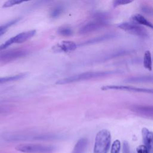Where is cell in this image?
I'll list each match as a JSON object with an SVG mask.
<instances>
[{
	"label": "cell",
	"mask_w": 153,
	"mask_h": 153,
	"mask_svg": "<svg viewBox=\"0 0 153 153\" xmlns=\"http://www.w3.org/2000/svg\"><path fill=\"white\" fill-rule=\"evenodd\" d=\"M15 149L23 153H53L56 148L52 145L22 143L16 146Z\"/></svg>",
	"instance_id": "cell-3"
},
{
	"label": "cell",
	"mask_w": 153,
	"mask_h": 153,
	"mask_svg": "<svg viewBox=\"0 0 153 153\" xmlns=\"http://www.w3.org/2000/svg\"><path fill=\"white\" fill-rule=\"evenodd\" d=\"M131 20L137 24L142 25L153 29V24L141 14H135L133 15L131 17Z\"/></svg>",
	"instance_id": "cell-12"
},
{
	"label": "cell",
	"mask_w": 153,
	"mask_h": 153,
	"mask_svg": "<svg viewBox=\"0 0 153 153\" xmlns=\"http://www.w3.org/2000/svg\"><path fill=\"white\" fill-rule=\"evenodd\" d=\"M137 153H149L148 148L145 145H139L136 148Z\"/></svg>",
	"instance_id": "cell-22"
},
{
	"label": "cell",
	"mask_w": 153,
	"mask_h": 153,
	"mask_svg": "<svg viewBox=\"0 0 153 153\" xmlns=\"http://www.w3.org/2000/svg\"><path fill=\"white\" fill-rule=\"evenodd\" d=\"M132 110L136 113L146 115L148 117H153V106H134Z\"/></svg>",
	"instance_id": "cell-11"
},
{
	"label": "cell",
	"mask_w": 153,
	"mask_h": 153,
	"mask_svg": "<svg viewBox=\"0 0 153 153\" xmlns=\"http://www.w3.org/2000/svg\"><path fill=\"white\" fill-rule=\"evenodd\" d=\"M63 11V7L61 5H57L54 6L50 11V17L53 19L58 17Z\"/></svg>",
	"instance_id": "cell-16"
},
{
	"label": "cell",
	"mask_w": 153,
	"mask_h": 153,
	"mask_svg": "<svg viewBox=\"0 0 153 153\" xmlns=\"http://www.w3.org/2000/svg\"><path fill=\"white\" fill-rule=\"evenodd\" d=\"M108 25L106 20L94 19L93 22H89L80 28L78 33L80 35H85L92 33L101 28L104 27Z\"/></svg>",
	"instance_id": "cell-7"
},
{
	"label": "cell",
	"mask_w": 153,
	"mask_h": 153,
	"mask_svg": "<svg viewBox=\"0 0 153 153\" xmlns=\"http://www.w3.org/2000/svg\"><path fill=\"white\" fill-rule=\"evenodd\" d=\"M121 148V142L119 140L117 139L114 141L111 149V153H120Z\"/></svg>",
	"instance_id": "cell-20"
},
{
	"label": "cell",
	"mask_w": 153,
	"mask_h": 153,
	"mask_svg": "<svg viewBox=\"0 0 153 153\" xmlns=\"http://www.w3.org/2000/svg\"><path fill=\"white\" fill-rule=\"evenodd\" d=\"M143 66L145 68L149 71L152 70V60L151 54L149 51L147 50L145 52L143 57Z\"/></svg>",
	"instance_id": "cell-15"
},
{
	"label": "cell",
	"mask_w": 153,
	"mask_h": 153,
	"mask_svg": "<svg viewBox=\"0 0 153 153\" xmlns=\"http://www.w3.org/2000/svg\"><path fill=\"white\" fill-rule=\"evenodd\" d=\"M142 11L146 14H153V8L149 7H147V6H143L141 8Z\"/></svg>",
	"instance_id": "cell-23"
},
{
	"label": "cell",
	"mask_w": 153,
	"mask_h": 153,
	"mask_svg": "<svg viewBox=\"0 0 153 153\" xmlns=\"http://www.w3.org/2000/svg\"><path fill=\"white\" fill-rule=\"evenodd\" d=\"M134 1V0H113L112 5L114 7H117L120 5L128 4Z\"/></svg>",
	"instance_id": "cell-21"
},
{
	"label": "cell",
	"mask_w": 153,
	"mask_h": 153,
	"mask_svg": "<svg viewBox=\"0 0 153 153\" xmlns=\"http://www.w3.org/2000/svg\"><path fill=\"white\" fill-rule=\"evenodd\" d=\"M30 0H8L2 5V8H8L13 7L15 5L20 4L22 2L29 1Z\"/></svg>",
	"instance_id": "cell-19"
},
{
	"label": "cell",
	"mask_w": 153,
	"mask_h": 153,
	"mask_svg": "<svg viewBox=\"0 0 153 153\" xmlns=\"http://www.w3.org/2000/svg\"><path fill=\"white\" fill-rule=\"evenodd\" d=\"M88 143V140L85 137L79 139L76 143L72 153H85Z\"/></svg>",
	"instance_id": "cell-13"
},
{
	"label": "cell",
	"mask_w": 153,
	"mask_h": 153,
	"mask_svg": "<svg viewBox=\"0 0 153 153\" xmlns=\"http://www.w3.org/2000/svg\"><path fill=\"white\" fill-rule=\"evenodd\" d=\"M57 33L60 35L63 36H69L73 34V31L72 29L68 26L60 27L57 29Z\"/></svg>",
	"instance_id": "cell-17"
},
{
	"label": "cell",
	"mask_w": 153,
	"mask_h": 153,
	"mask_svg": "<svg viewBox=\"0 0 153 153\" xmlns=\"http://www.w3.org/2000/svg\"><path fill=\"white\" fill-rule=\"evenodd\" d=\"M77 48V45L75 42L71 41H63L60 43L57 44L52 47L54 52H69L75 50Z\"/></svg>",
	"instance_id": "cell-9"
},
{
	"label": "cell",
	"mask_w": 153,
	"mask_h": 153,
	"mask_svg": "<svg viewBox=\"0 0 153 153\" xmlns=\"http://www.w3.org/2000/svg\"><path fill=\"white\" fill-rule=\"evenodd\" d=\"M102 90H126L135 92H142L148 93H153V89L151 88H137L131 86L126 85H105L101 87Z\"/></svg>",
	"instance_id": "cell-8"
},
{
	"label": "cell",
	"mask_w": 153,
	"mask_h": 153,
	"mask_svg": "<svg viewBox=\"0 0 153 153\" xmlns=\"http://www.w3.org/2000/svg\"><path fill=\"white\" fill-rule=\"evenodd\" d=\"M27 53V51L22 48H15L0 51V62L7 63L23 57Z\"/></svg>",
	"instance_id": "cell-6"
},
{
	"label": "cell",
	"mask_w": 153,
	"mask_h": 153,
	"mask_svg": "<svg viewBox=\"0 0 153 153\" xmlns=\"http://www.w3.org/2000/svg\"><path fill=\"white\" fill-rule=\"evenodd\" d=\"M123 153H130L129 145L126 141H124L123 143Z\"/></svg>",
	"instance_id": "cell-24"
},
{
	"label": "cell",
	"mask_w": 153,
	"mask_h": 153,
	"mask_svg": "<svg viewBox=\"0 0 153 153\" xmlns=\"http://www.w3.org/2000/svg\"><path fill=\"white\" fill-rule=\"evenodd\" d=\"M26 75V73H22V74H19L13 75V76L0 77V84L11 82V81H16L23 78Z\"/></svg>",
	"instance_id": "cell-14"
},
{
	"label": "cell",
	"mask_w": 153,
	"mask_h": 153,
	"mask_svg": "<svg viewBox=\"0 0 153 153\" xmlns=\"http://www.w3.org/2000/svg\"><path fill=\"white\" fill-rule=\"evenodd\" d=\"M20 18H17V19H14V20L9 22H8L6 24H4L3 25L0 26V36L2 35L4 33H5L7 31L8 29L10 26H11L12 25H13L16 24V23H17V22L19 20H20Z\"/></svg>",
	"instance_id": "cell-18"
},
{
	"label": "cell",
	"mask_w": 153,
	"mask_h": 153,
	"mask_svg": "<svg viewBox=\"0 0 153 153\" xmlns=\"http://www.w3.org/2000/svg\"><path fill=\"white\" fill-rule=\"evenodd\" d=\"M117 27L130 34L136 35L140 38H147L148 36L147 30L143 27L137 24L125 22L119 24Z\"/></svg>",
	"instance_id": "cell-5"
},
{
	"label": "cell",
	"mask_w": 153,
	"mask_h": 153,
	"mask_svg": "<svg viewBox=\"0 0 153 153\" xmlns=\"http://www.w3.org/2000/svg\"><path fill=\"white\" fill-rule=\"evenodd\" d=\"M36 33L35 30H30L23 32L10 38L5 42L0 45V51H2L13 44H21L32 38Z\"/></svg>",
	"instance_id": "cell-4"
},
{
	"label": "cell",
	"mask_w": 153,
	"mask_h": 153,
	"mask_svg": "<svg viewBox=\"0 0 153 153\" xmlns=\"http://www.w3.org/2000/svg\"><path fill=\"white\" fill-rule=\"evenodd\" d=\"M142 135L144 145L148 148L149 152L153 151V131L143 127L142 129Z\"/></svg>",
	"instance_id": "cell-10"
},
{
	"label": "cell",
	"mask_w": 153,
	"mask_h": 153,
	"mask_svg": "<svg viewBox=\"0 0 153 153\" xmlns=\"http://www.w3.org/2000/svg\"><path fill=\"white\" fill-rule=\"evenodd\" d=\"M111 72H105V71H96V72H86L79 74H76L69 77L62 78L57 81L56 84L57 85H62L70 84L72 82H76L78 81H84L92 78H96L102 77L111 74Z\"/></svg>",
	"instance_id": "cell-2"
},
{
	"label": "cell",
	"mask_w": 153,
	"mask_h": 153,
	"mask_svg": "<svg viewBox=\"0 0 153 153\" xmlns=\"http://www.w3.org/2000/svg\"><path fill=\"white\" fill-rule=\"evenodd\" d=\"M111 140V135L109 130L103 129L98 131L96 136L93 153H108Z\"/></svg>",
	"instance_id": "cell-1"
}]
</instances>
